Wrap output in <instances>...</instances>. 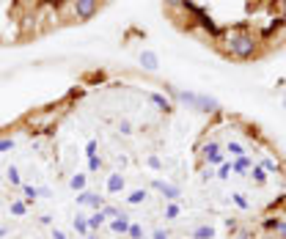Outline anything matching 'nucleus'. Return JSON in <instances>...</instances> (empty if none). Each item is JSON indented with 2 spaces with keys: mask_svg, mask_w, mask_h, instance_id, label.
<instances>
[{
  "mask_svg": "<svg viewBox=\"0 0 286 239\" xmlns=\"http://www.w3.org/2000/svg\"><path fill=\"white\" fill-rule=\"evenodd\" d=\"M226 47H228V55L245 60V58H253V55H256L259 42L250 36V33H231V36H228V42H226Z\"/></svg>",
  "mask_w": 286,
  "mask_h": 239,
  "instance_id": "nucleus-1",
  "label": "nucleus"
},
{
  "mask_svg": "<svg viewBox=\"0 0 286 239\" xmlns=\"http://www.w3.org/2000/svg\"><path fill=\"white\" fill-rule=\"evenodd\" d=\"M201 160L207 162V165H223L226 162V151L220 149V143L217 140H207V143L201 146Z\"/></svg>",
  "mask_w": 286,
  "mask_h": 239,
  "instance_id": "nucleus-2",
  "label": "nucleus"
},
{
  "mask_svg": "<svg viewBox=\"0 0 286 239\" xmlns=\"http://www.w3.org/2000/svg\"><path fill=\"white\" fill-rule=\"evenodd\" d=\"M151 190H157L165 201H179L182 198V190H179L176 184H171V181H160V179H154L151 181Z\"/></svg>",
  "mask_w": 286,
  "mask_h": 239,
  "instance_id": "nucleus-3",
  "label": "nucleus"
},
{
  "mask_svg": "<svg viewBox=\"0 0 286 239\" xmlns=\"http://www.w3.org/2000/svg\"><path fill=\"white\" fill-rule=\"evenodd\" d=\"M99 8V0H74V17L77 19H91Z\"/></svg>",
  "mask_w": 286,
  "mask_h": 239,
  "instance_id": "nucleus-4",
  "label": "nucleus"
},
{
  "mask_svg": "<svg viewBox=\"0 0 286 239\" xmlns=\"http://www.w3.org/2000/svg\"><path fill=\"white\" fill-rule=\"evenodd\" d=\"M196 110L198 113H217L220 110V102L209 94H198V102H196Z\"/></svg>",
  "mask_w": 286,
  "mask_h": 239,
  "instance_id": "nucleus-5",
  "label": "nucleus"
},
{
  "mask_svg": "<svg viewBox=\"0 0 286 239\" xmlns=\"http://www.w3.org/2000/svg\"><path fill=\"white\" fill-rule=\"evenodd\" d=\"M130 223H132L130 215H119V217H113V220H107V228H110L113 234L127 237V231H130Z\"/></svg>",
  "mask_w": 286,
  "mask_h": 239,
  "instance_id": "nucleus-6",
  "label": "nucleus"
},
{
  "mask_svg": "<svg viewBox=\"0 0 286 239\" xmlns=\"http://www.w3.org/2000/svg\"><path fill=\"white\" fill-rule=\"evenodd\" d=\"M124 176L119 174V171H113V174H107V181H105V190L110 192V195H119L121 190H124Z\"/></svg>",
  "mask_w": 286,
  "mask_h": 239,
  "instance_id": "nucleus-7",
  "label": "nucleus"
},
{
  "mask_svg": "<svg viewBox=\"0 0 286 239\" xmlns=\"http://www.w3.org/2000/svg\"><path fill=\"white\" fill-rule=\"evenodd\" d=\"M138 60H141V66L146 69V72H151V74L160 69V58H157V53H151V50H143Z\"/></svg>",
  "mask_w": 286,
  "mask_h": 239,
  "instance_id": "nucleus-8",
  "label": "nucleus"
},
{
  "mask_svg": "<svg viewBox=\"0 0 286 239\" xmlns=\"http://www.w3.org/2000/svg\"><path fill=\"white\" fill-rule=\"evenodd\" d=\"M250 168H253V160H250L248 154H245V157H237V160H231V171H234V174H239V176L250 174Z\"/></svg>",
  "mask_w": 286,
  "mask_h": 239,
  "instance_id": "nucleus-9",
  "label": "nucleus"
},
{
  "mask_svg": "<svg viewBox=\"0 0 286 239\" xmlns=\"http://www.w3.org/2000/svg\"><path fill=\"white\" fill-rule=\"evenodd\" d=\"M72 226H74V231H77L80 237H88V234H91V228H88V215H83V212H77V215H74Z\"/></svg>",
  "mask_w": 286,
  "mask_h": 239,
  "instance_id": "nucleus-10",
  "label": "nucleus"
},
{
  "mask_svg": "<svg viewBox=\"0 0 286 239\" xmlns=\"http://www.w3.org/2000/svg\"><path fill=\"white\" fill-rule=\"evenodd\" d=\"M146 99H149L157 110H162V113H165V110H171V99H165L162 94H154V91H149V94H146Z\"/></svg>",
  "mask_w": 286,
  "mask_h": 239,
  "instance_id": "nucleus-11",
  "label": "nucleus"
},
{
  "mask_svg": "<svg viewBox=\"0 0 286 239\" xmlns=\"http://www.w3.org/2000/svg\"><path fill=\"white\" fill-rule=\"evenodd\" d=\"M248 176H250V181H253L256 187H264V184H267V171H264L262 165H253Z\"/></svg>",
  "mask_w": 286,
  "mask_h": 239,
  "instance_id": "nucleus-12",
  "label": "nucleus"
},
{
  "mask_svg": "<svg viewBox=\"0 0 286 239\" xmlns=\"http://www.w3.org/2000/svg\"><path fill=\"white\" fill-rule=\"evenodd\" d=\"M105 223H107V215L102 209H96L94 215H88V228H91V231H99Z\"/></svg>",
  "mask_w": 286,
  "mask_h": 239,
  "instance_id": "nucleus-13",
  "label": "nucleus"
},
{
  "mask_svg": "<svg viewBox=\"0 0 286 239\" xmlns=\"http://www.w3.org/2000/svg\"><path fill=\"white\" fill-rule=\"evenodd\" d=\"M61 116V110H50V113H44V116H28V121L33 126H44L47 121H53V119H58Z\"/></svg>",
  "mask_w": 286,
  "mask_h": 239,
  "instance_id": "nucleus-14",
  "label": "nucleus"
},
{
  "mask_svg": "<svg viewBox=\"0 0 286 239\" xmlns=\"http://www.w3.org/2000/svg\"><path fill=\"white\" fill-rule=\"evenodd\" d=\"M165 220H179V215H182V203L179 201H165Z\"/></svg>",
  "mask_w": 286,
  "mask_h": 239,
  "instance_id": "nucleus-15",
  "label": "nucleus"
},
{
  "mask_svg": "<svg viewBox=\"0 0 286 239\" xmlns=\"http://www.w3.org/2000/svg\"><path fill=\"white\" fill-rule=\"evenodd\" d=\"M85 184H88V174H74V176L69 179V187H72L74 192H83Z\"/></svg>",
  "mask_w": 286,
  "mask_h": 239,
  "instance_id": "nucleus-16",
  "label": "nucleus"
},
{
  "mask_svg": "<svg viewBox=\"0 0 286 239\" xmlns=\"http://www.w3.org/2000/svg\"><path fill=\"white\" fill-rule=\"evenodd\" d=\"M146 198H149V190L143 187V190H132L130 195H127V203L130 206H138V203H146Z\"/></svg>",
  "mask_w": 286,
  "mask_h": 239,
  "instance_id": "nucleus-17",
  "label": "nucleus"
},
{
  "mask_svg": "<svg viewBox=\"0 0 286 239\" xmlns=\"http://www.w3.org/2000/svg\"><path fill=\"white\" fill-rule=\"evenodd\" d=\"M226 151L231 154V160H237V157H245V154H248V149H245L239 140H228V143H226Z\"/></svg>",
  "mask_w": 286,
  "mask_h": 239,
  "instance_id": "nucleus-18",
  "label": "nucleus"
},
{
  "mask_svg": "<svg viewBox=\"0 0 286 239\" xmlns=\"http://www.w3.org/2000/svg\"><path fill=\"white\" fill-rule=\"evenodd\" d=\"M193 239H214V228L212 226H198L193 231Z\"/></svg>",
  "mask_w": 286,
  "mask_h": 239,
  "instance_id": "nucleus-19",
  "label": "nucleus"
},
{
  "mask_svg": "<svg viewBox=\"0 0 286 239\" xmlns=\"http://www.w3.org/2000/svg\"><path fill=\"white\" fill-rule=\"evenodd\" d=\"M88 206H91V209H102V206H105V195H99V192H91L88 190Z\"/></svg>",
  "mask_w": 286,
  "mask_h": 239,
  "instance_id": "nucleus-20",
  "label": "nucleus"
},
{
  "mask_svg": "<svg viewBox=\"0 0 286 239\" xmlns=\"http://www.w3.org/2000/svg\"><path fill=\"white\" fill-rule=\"evenodd\" d=\"M25 212H28V201H19V198H14V201H11V215H14V217H22Z\"/></svg>",
  "mask_w": 286,
  "mask_h": 239,
  "instance_id": "nucleus-21",
  "label": "nucleus"
},
{
  "mask_svg": "<svg viewBox=\"0 0 286 239\" xmlns=\"http://www.w3.org/2000/svg\"><path fill=\"white\" fill-rule=\"evenodd\" d=\"M6 181H8V184H11V187H22V179H19V171H17V168H8V171H6Z\"/></svg>",
  "mask_w": 286,
  "mask_h": 239,
  "instance_id": "nucleus-22",
  "label": "nucleus"
},
{
  "mask_svg": "<svg viewBox=\"0 0 286 239\" xmlns=\"http://www.w3.org/2000/svg\"><path fill=\"white\" fill-rule=\"evenodd\" d=\"M231 174H234L231 162H223V165H217V174H214V176H217L220 181H228V179H231Z\"/></svg>",
  "mask_w": 286,
  "mask_h": 239,
  "instance_id": "nucleus-23",
  "label": "nucleus"
},
{
  "mask_svg": "<svg viewBox=\"0 0 286 239\" xmlns=\"http://www.w3.org/2000/svg\"><path fill=\"white\" fill-rule=\"evenodd\" d=\"M19 190H22V195H25V201H28V203H33L36 195H39V187H30V184H22Z\"/></svg>",
  "mask_w": 286,
  "mask_h": 239,
  "instance_id": "nucleus-24",
  "label": "nucleus"
},
{
  "mask_svg": "<svg viewBox=\"0 0 286 239\" xmlns=\"http://www.w3.org/2000/svg\"><path fill=\"white\" fill-rule=\"evenodd\" d=\"M259 165H262L264 171H267V174H278V171H281V165H278L275 160H270V157H264V160L259 162Z\"/></svg>",
  "mask_w": 286,
  "mask_h": 239,
  "instance_id": "nucleus-25",
  "label": "nucleus"
},
{
  "mask_svg": "<svg viewBox=\"0 0 286 239\" xmlns=\"http://www.w3.org/2000/svg\"><path fill=\"white\" fill-rule=\"evenodd\" d=\"M231 201L237 203L239 209H250V201H248V198L242 195V192H231Z\"/></svg>",
  "mask_w": 286,
  "mask_h": 239,
  "instance_id": "nucleus-26",
  "label": "nucleus"
},
{
  "mask_svg": "<svg viewBox=\"0 0 286 239\" xmlns=\"http://www.w3.org/2000/svg\"><path fill=\"white\" fill-rule=\"evenodd\" d=\"M127 237H130V239H146V237H143V228L138 226V223H130V231H127Z\"/></svg>",
  "mask_w": 286,
  "mask_h": 239,
  "instance_id": "nucleus-27",
  "label": "nucleus"
},
{
  "mask_svg": "<svg viewBox=\"0 0 286 239\" xmlns=\"http://www.w3.org/2000/svg\"><path fill=\"white\" fill-rule=\"evenodd\" d=\"M102 212L107 215V220H113V217L121 215V209H119V206H113V203H105V206H102Z\"/></svg>",
  "mask_w": 286,
  "mask_h": 239,
  "instance_id": "nucleus-28",
  "label": "nucleus"
},
{
  "mask_svg": "<svg viewBox=\"0 0 286 239\" xmlns=\"http://www.w3.org/2000/svg\"><path fill=\"white\" fill-rule=\"evenodd\" d=\"M14 138H0V154H6V151H14Z\"/></svg>",
  "mask_w": 286,
  "mask_h": 239,
  "instance_id": "nucleus-29",
  "label": "nucleus"
},
{
  "mask_svg": "<svg viewBox=\"0 0 286 239\" xmlns=\"http://www.w3.org/2000/svg\"><path fill=\"white\" fill-rule=\"evenodd\" d=\"M146 165H149L151 171H162V162H160V157H157V154H149V157H146Z\"/></svg>",
  "mask_w": 286,
  "mask_h": 239,
  "instance_id": "nucleus-30",
  "label": "nucleus"
},
{
  "mask_svg": "<svg viewBox=\"0 0 286 239\" xmlns=\"http://www.w3.org/2000/svg\"><path fill=\"white\" fill-rule=\"evenodd\" d=\"M96 149H99V143H96V138H91L85 143V157H96Z\"/></svg>",
  "mask_w": 286,
  "mask_h": 239,
  "instance_id": "nucleus-31",
  "label": "nucleus"
},
{
  "mask_svg": "<svg viewBox=\"0 0 286 239\" xmlns=\"http://www.w3.org/2000/svg\"><path fill=\"white\" fill-rule=\"evenodd\" d=\"M275 239H286V220H278V226H275Z\"/></svg>",
  "mask_w": 286,
  "mask_h": 239,
  "instance_id": "nucleus-32",
  "label": "nucleus"
},
{
  "mask_svg": "<svg viewBox=\"0 0 286 239\" xmlns=\"http://www.w3.org/2000/svg\"><path fill=\"white\" fill-rule=\"evenodd\" d=\"M99 168H102V160H99V157H88V171H91V174H96Z\"/></svg>",
  "mask_w": 286,
  "mask_h": 239,
  "instance_id": "nucleus-33",
  "label": "nucleus"
},
{
  "mask_svg": "<svg viewBox=\"0 0 286 239\" xmlns=\"http://www.w3.org/2000/svg\"><path fill=\"white\" fill-rule=\"evenodd\" d=\"M119 135H132V124H130V121H119Z\"/></svg>",
  "mask_w": 286,
  "mask_h": 239,
  "instance_id": "nucleus-34",
  "label": "nucleus"
},
{
  "mask_svg": "<svg viewBox=\"0 0 286 239\" xmlns=\"http://www.w3.org/2000/svg\"><path fill=\"white\" fill-rule=\"evenodd\" d=\"M74 201H77V206H88V190L77 192V195H74Z\"/></svg>",
  "mask_w": 286,
  "mask_h": 239,
  "instance_id": "nucleus-35",
  "label": "nucleus"
},
{
  "mask_svg": "<svg viewBox=\"0 0 286 239\" xmlns=\"http://www.w3.org/2000/svg\"><path fill=\"white\" fill-rule=\"evenodd\" d=\"M201 179H204V181H212V179H217V176H214V171H212V165H207V171L201 174Z\"/></svg>",
  "mask_w": 286,
  "mask_h": 239,
  "instance_id": "nucleus-36",
  "label": "nucleus"
},
{
  "mask_svg": "<svg viewBox=\"0 0 286 239\" xmlns=\"http://www.w3.org/2000/svg\"><path fill=\"white\" fill-rule=\"evenodd\" d=\"M151 239H171V234H168L165 228H157V231L151 234Z\"/></svg>",
  "mask_w": 286,
  "mask_h": 239,
  "instance_id": "nucleus-37",
  "label": "nucleus"
},
{
  "mask_svg": "<svg viewBox=\"0 0 286 239\" xmlns=\"http://www.w3.org/2000/svg\"><path fill=\"white\" fill-rule=\"evenodd\" d=\"M165 6L168 8H179V6H185V0H165Z\"/></svg>",
  "mask_w": 286,
  "mask_h": 239,
  "instance_id": "nucleus-38",
  "label": "nucleus"
},
{
  "mask_svg": "<svg viewBox=\"0 0 286 239\" xmlns=\"http://www.w3.org/2000/svg\"><path fill=\"white\" fill-rule=\"evenodd\" d=\"M53 239H66V234L61 228H53Z\"/></svg>",
  "mask_w": 286,
  "mask_h": 239,
  "instance_id": "nucleus-39",
  "label": "nucleus"
},
{
  "mask_svg": "<svg viewBox=\"0 0 286 239\" xmlns=\"http://www.w3.org/2000/svg\"><path fill=\"white\" fill-rule=\"evenodd\" d=\"M39 223H44V226H50V223H53V215H42V217H39Z\"/></svg>",
  "mask_w": 286,
  "mask_h": 239,
  "instance_id": "nucleus-40",
  "label": "nucleus"
},
{
  "mask_svg": "<svg viewBox=\"0 0 286 239\" xmlns=\"http://www.w3.org/2000/svg\"><path fill=\"white\" fill-rule=\"evenodd\" d=\"M237 239H248V234H245V231H242V234H239V237H237Z\"/></svg>",
  "mask_w": 286,
  "mask_h": 239,
  "instance_id": "nucleus-41",
  "label": "nucleus"
},
{
  "mask_svg": "<svg viewBox=\"0 0 286 239\" xmlns=\"http://www.w3.org/2000/svg\"><path fill=\"white\" fill-rule=\"evenodd\" d=\"M83 239H96V237H94V234H88V237H83Z\"/></svg>",
  "mask_w": 286,
  "mask_h": 239,
  "instance_id": "nucleus-42",
  "label": "nucleus"
},
{
  "mask_svg": "<svg viewBox=\"0 0 286 239\" xmlns=\"http://www.w3.org/2000/svg\"><path fill=\"white\" fill-rule=\"evenodd\" d=\"M284 105H286V96H284Z\"/></svg>",
  "mask_w": 286,
  "mask_h": 239,
  "instance_id": "nucleus-43",
  "label": "nucleus"
}]
</instances>
